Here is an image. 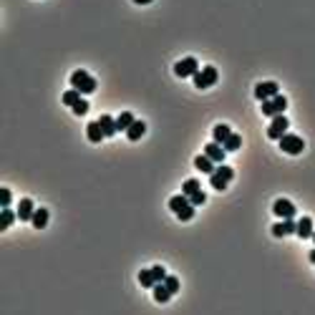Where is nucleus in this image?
Here are the masks:
<instances>
[{
	"instance_id": "f257e3e1",
	"label": "nucleus",
	"mask_w": 315,
	"mask_h": 315,
	"mask_svg": "<svg viewBox=\"0 0 315 315\" xmlns=\"http://www.w3.org/2000/svg\"><path fill=\"white\" fill-rule=\"evenodd\" d=\"M235 179V169L227 167V164H219V167H215V172L209 174V184H212L215 189H227V184Z\"/></svg>"
},
{
	"instance_id": "f03ea898",
	"label": "nucleus",
	"mask_w": 315,
	"mask_h": 315,
	"mask_svg": "<svg viewBox=\"0 0 315 315\" xmlns=\"http://www.w3.org/2000/svg\"><path fill=\"white\" fill-rule=\"evenodd\" d=\"M71 86L79 88L81 94H94L96 91V79L91 76V73H86L83 68H79V71L71 73Z\"/></svg>"
},
{
	"instance_id": "7ed1b4c3",
	"label": "nucleus",
	"mask_w": 315,
	"mask_h": 315,
	"mask_svg": "<svg viewBox=\"0 0 315 315\" xmlns=\"http://www.w3.org/2000/svg\"><path fill=\"white\" fill-rule=\"evenodd\" d=\"M277 141H280V149H282V152H285V154H293V157L300 154V152L305 149V141L300 139L297 134H288V131H285Z\"/></svg>"
},
{
	"instance_id": "20e7f679",
	"label": "nucleus",
	"mask_w": 315,
	"mask_h": 315,
	"mask_svg": "<svg viewBox=\"0 0 315 315\" xmlns=\"http://www.w3.org/2000/svg\"><path fill=\"white\" fill-rule=\"evenodd\" d=\"M192 79H194V86H197V88H209V86L217 83L219 73H217L215 66H204V68H199L197 73H194Z\"/></svg>"
},
{
	"instance_id": "39448f33",
	"label": "nucleus",
	"mask_w": 315,
	"mask_h": 315,
	"mask_svg": "<svg viewBox=\"0 0 315 315\" xmlns=\"http://www.w3.org/2000/svg\"><path fill=\"white\" fill-rule=\"evenodd\" d=\"M197 71H199V63H197V58H194V56H187V58H182V61L174 63V73H177L179 79L194 76Z\"/></svg>"
},
{
	"instance_id": "423d86ee",
	"label": "nucleus",
	"mask_w": 315,
	"mask_h": 315,
	"mask_svg": "<svg viewBox=\"0 0 315 315\" xmlns=\"http://www.w3.org/2000/svg\"><path fill=\"white\" fill-rule=\"evenodd\" d=\"M288 126H290L288 116H285V114H277V116H273V124L267 126V137H270V139H280L282 134L288 131Z\"/></svg>"
},
{
	"instance_id": "0eeeda50",
	"label": "nucleus",
	"mask_w": 315,
	"mask_h": 315,
	"mask_svg": "<svg viewBox=\"0 0 315 315\" xmlns=\"http://www.w3.org/2000/svg\"><path fill=\"white\" fill-rule=\"evenodd\" d=\"M277 94H280V86H277L275 81H260L257 86H255V96H257L260 101L273 98V96H277Z\"/></svg>"
},
{
	"instance_id": "6e6552de",
	"label": "nucleus",
	"mask_w": 315,
	"mask_h": 315,
	"mask_svg": "<svg viewBox=\"0 0 315 315\" xmlns=\"http://www.w3.org/2000/svg\"><path fill=\"white\" fill-rule=\"evenodd\" d=\"M273 212H275L280 219H290V217H295V204H293L290 199H275Z\"/></svg>"
},
{
	"instance_id": "1a4fd4ad",
	"label": "nucleus",
	"mask_w": 315,
	"mask_h": 315,
	"mask_svg": "<svg viewBox=\"0 0 315 315\" xmlns=\"http://www.w3.org/2000/svg\"><path fill=\"white\" fill-rule=\"evenodd\" d=\"M204 154H207L209 159H212L215 164H222V161H224V154H227V149H224L219 141H215V139H212V141H209V144L204 146Z\"/></svg>"
},
{
	"instance_id": "9d476101",
	"label": "nucleus",
	"mask_w": 315,
	"mask_h": 315,
	"mask_svg": "<svg viewBox=\"0 0 315 315\" xmlns=\"http://www.w3.org/2000/svg\"><path fill=\"white\" fill-rule=\"evenodd\" d=\"M33 212H36L33 199L23 197V199H20V204H18V219H20V222H31V219H33Z\"/></svg>"
},
{
	"instance_id": "9b49d317",
	"label": "nucleus",
	"mask_w": 315,
	"mask_h": 315,
	"mask_svg": "<svg viewBox=\"0 0 315 315\" xmlns=\"http://www.w3.org/2000/svg\"><path fill=\"white\" fill-rule=\"evenodd\" d=\"M297 230V222L290 217V219H282V222H277V224H273V235L275 237H285V235H293Z\"/></svg>"
},
{
	"instance_id": "f8f14e48",
	"label": "nucleus",
	"mask_w": 315,
	"mask_h": 315,
	"mask_svg": "<svg viewBox=\"0 0 315 315\" xmlns=\"http://www.w3.org/2000/svg\"><path fill=\"white\" fill-rule=\"evenodd\" d=\"M192 202H189V197H187V194L182 192V194H174V197L169 199V209H172V212L174 215H179V212H182V209H187Z\"/></svg>"
},
{
	"instance_id": "ddd939ff",
	"label": "nucleus",
	"mask_w": 315,
	"mask_h": 315,
	"mask_svg": "<svg viewBox=\"0 0 315 315\" xmlns=\"http://www.w3.org/2000/svg\"><path fill=\"white\" fill-rule=\"evenodd\" d=\"M144 134H146V124H144V121H139V118H137V121H134L129 129H126V137H129V141H139V139L144 137Z\"/></svg>"
},
{
	"instance_id": "4468645a",
	"label": "nucleus",
	"mask_w": 315,
	"mask_h": 315,
	"mask_svg": "<svg viewBox=\"0 0 315 315\" xmlns=\"http://www.w3.org/2000/svg\"><path fill=\"white\" fill-rule=\"evenodd\" d=\"M295 235H297V237H303V239L313 237V219H310V217L297 219V230H295Z\"/></svg>"
},
{
	"instance_id": "2eb2a0df",
	"label": "nucleus",
	"mask_w": 315,
	"mask_h": 315,
	"mask_svg": "<svg viewBox=\"0 0 315 315\" xmlns=\"http://www.w3.org/2000/svg\"><path fill=\"white\" fill-rule=\"evenodd\" d=\"M86 134H88V141H94V144H98L103 137H106L98 121H91V124H88V126H86Z\"/></svg>"
},
{
	"instance_id": "dca6fc26",
	"label": "nucleus",
	"mask_w": 315,
	"mask_h": 315,
	"mask_svg": "<svg viewBox=\"0 0 315 315\" xmlns=\"http://www.w3.org/2000/svg\"><path fill=\"white\" fill-rule=\"evenodd\" d=\"M98 124H101V129H103V134H106V137H114V134L118 131V126H116V118H111L109 114H103V116L98 118Z\"/></svg>"
},
{
	"instance_id": "f3484780",
	"label": "nucleus",
	"mask_w": 315,
	"mask_h": 315,
	"mask_svg": "<svg viewBox=\"0 0 315 315\" xmlns=\"http://www.w3.org/2000/svg\"><path fill=\"white\" fill-rule=\"evenodd\" d=\"M194 167H197L199 172H204V174H212L215 172V161L209 159L207 154H199L197 159H194Z\"/></svg>"
},
{
	"instance_id": "a211bd4d",
	"label": "nucleus",
	"mask_w": 315,
	"mask_h": 315,
	"mask_svg": "<svg viewBox=\"0 0 315 315\" xmlns=\"http://www.w3.org/2000/svg\"><path fill=\"white\" fill-rule=\"evenodd\" d=\"M154 300H157V303H169V297H172V290L167 288V285H164V282H157L154 285Z\"/></svg>"
},
{
	"instance_id": "6ab92c4d",
	"label": "nucleus",
	"mask_w": 315,
	"mask_h": 315,
	"mask_svg": "<svg viewBox=\"0 0 315 315\" xmlns=\"http://www.w3.org/2000/svg\"><path fill=\"white\" fill-rule=\"evenodd\" d=\"M33 227L36 230H43V227H46V224H48V209L46 207H40V209H36V212H33Z\"/></svg>"
},
{
	"instance_id": "aec40b11",
	"label": "nucleus",
	"mask_w": 315,
	"mask_h": 315,
	"mask_svg": "<svg viewBox=\"0 0 315 315\" xmlns=\"http://www.w3.org/2000/svg\"><path fill=\"white\" fill-rule=\"evenodd\" d=\"M230 134H232V129H230L227 124H217V126L212 129V139L219 141V144H224V139H227Z\"/></svg>"
},
{
	"instance_id": "412c9836",
	"label": "nucleus",
	"mask_w": 315,
	"mask_h": 315,
	"mask_svg": "<svg viewBox=\"0 0 315 315\" xmlns=\"http://www.w3.org/2000/svg\"><path fill=\"white\" fill-rule=\"evenodd\" d=\"M16 217H18V212H13L10 207H3V217H0V230H8L13 222H16Z\"/></svg>"
},
{
	"instance_id": "4be33fe9",
	"label": "nucleus",
	"mask_w": 315,
	"mask_h": 315,
	"mask_svg": "<svg viewBox=\"0 0 315 315\" xmlns=\"http://www.w3.org/2000/svg\"><path fill=\"white\" fill-rule=\"evenodd\" d=\"M137 118H134V114L131 111H124V114H118V118H116V126H118V131H126Z\"/></svg>"
},
{
	"instance_id": "5701e85b",
	"label": "nucleus",
	"mask_w": 315,
	"mask_h": 315,
	"mask_svg": "<svg viewBox=\"0 0 315 315\" xmlns=\"http://www.w3.org/2000/svg\"><path fill=\"white\" fill-rule=\"evenodd\" d=\"M139 282H141V288H154V285H157V277H154V273H152V267H149V270H141V273H139Z\"/></svg>"
},
{
	"instance_id": "b1692460",
	"label": "nucleus",
	"mask_w": 315,
	"mask_h": 315,
	"mask_svg": "<svg viewBox=\"0 0 315 315\" xmlns=\"http://www.w3.org/2000/svg\"><path fill=\"white\" fill-rule=\"evenodd\" d=\"M224 149H227V152H237L239 146H242V137H239V134H230L227 139H224V144H222Z\"/></svg>"
},
{
	"instance_id": "393cba45",
	"label": "nucleus",
	"mask_w": 315,
	"mask_h": 315,
	"mask_svg": "<svg viewBox=\"0 0 315 315\" xmlns=\"http://www.w3.org/2000/svg\"><path fill=\"white\" fill-rule=\"evenodd\" d=\"M79 101H81V91H79V88H68V91L63 94V103H66V106H76Z\"/></svg>"
},
{
	"instance_id": "a878e982",
	"label": "nucleus",
	"mask_w": 315,
	"mask_h": 315,
	"mask_svg": "<svg viewBox=\"0 0 315 315\" xmlns=\"http://www.w3.org/2000/svg\"><path fill=\"white\" fill-rule=\"evenodd\" d=\"M197 189H202V184H199V179H187V182L182 184V192L187 194V197H189V194H194V192H197Z\"/></svg>"
},
{
	"instance_id": "bb28decb",
	"label": "nucleus",
	"mask_w": 315,
	"mask_h": 315,
	"mask_svg": "<svg viewBox=\"0 0 315 315\" xmlns=\"http://www.w3.org/2000/svg\"><path fill=\"white\" fill-rule=\"evenodd\" d=\"M189 202H192L194 207H197V204H204V202H207V194H204L202 189H197L194 194H189Z\"/></svg>"
},
{
	"instance_id": "cd10ccee",
	"label": "nucleus",
	"mask_w": 315,
	"mask_h": 315,
	"mask_svg": "<svg viewBox=\"0 0 315 315\" xmlns=\"http://www.w3.org/2000/svg\"><path fill=\"white\" fill-rule=\"evenodd\" d=\"M73 109V114H76V116H83V114H88V101L86 98H81L79 103H76V106H71Z\"/></svg>"
},
{
	"instance_id": "c85d7f7f",
	"label": "nucleus",
	"mask_w": 315,
	"mask_h": 315,
	"mask_svg": "<svg viewBox=\"0 0 315 315\" xmlns=\"http://www.w3.org/2000/svg\"><path fill=\"white\" fill-rule=\"evenodd\" d=\"M164 285H167V288L172 290V295H174V293L179 290V280H177L174 275H167V277H164Z\"/></svg>"
},
{
	"instance_id": "c756f323",
	"label": "nucleus",
	"mask_w": 315,
	"mask_h": 315,
	"mask_svg": "<svg viewBox=\"0 0 315 315\" xmlns=\"http://www.w3.org/2000/svg\"><path fill=\"white\" fill-rule=\"evenodd\" d=\"M10 199H13L10 189H8V187H3V189H0V202H3V207H10Z\"/></svg>"
},
{
	"instance_id": "7c9ffc66",
	"label": "nucleus",
	"mask_w": 315,
	"mask_h": 315,
	"mask_svg": "<svg viewBox=\"0 0 315 315\" xmlns=\"http://www.w3.org/2000/svg\"><path fill=\"white\" fill-rule=\"evenodd\" d=\"M152 273H154L157 282H164V277H167V270H164L161 265H154V267H152Z\"/></svg>"
},
{
	"instance_id": "2f4dec72",
	"label": "nucleus",
	"mask_w": 315,
	"mask_h": 315,
	"mask_svg": "<svg viewBox=\"0 0 315 315\" xmlns=\"http://www.w3.org/2000/svg\"><path fill=\"white\" fill-rule=\"evenodd\" d=\"M134 3H139V5H146V3H152V0H134Z\"/></svg>"
},
{
	"instance_id": "473e14b6",
	"label": "nucleus",
	"mask_w": 315,
	"mask_h": 315,
	"mask_svg": "<svg viewBox=\"0 0 315 315\" xmlns=\"http://www.w3.org/2000/svg\"><path fill=\"white\" fill-rule=\"evenodd\" d=\"M310 262H313V265H315V250H313V252H310Z\"/></svg>"
},
{
	"instance_id": "72a5a7b5",
	"label": "nucleus",
	"mask_w": 315,
	"mask_h": 315,
	"mask_svg": "<svg viewBox=\"0 0 315 315\" xmlns=\"http://www.w3.org/2000/svg\"><path fill=\"white\" fill-rule=\"evenodd\" d=\"M313 242H315V232H313Z\"/></svg>"
}]
</instances>
